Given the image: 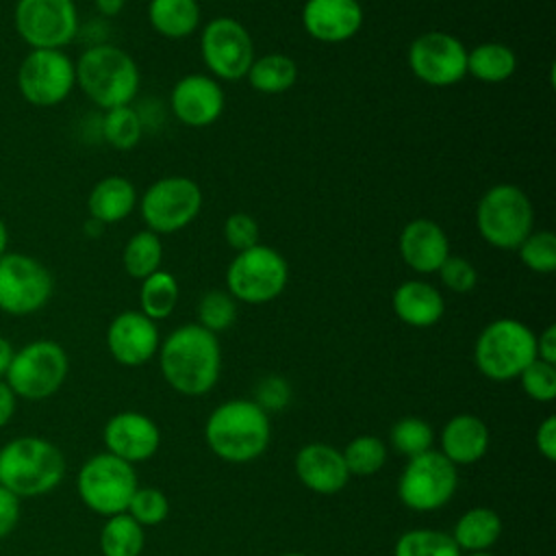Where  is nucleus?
Masks as SVG:
<instances>
[{"instance_id": "nucleus-1", "label": "nucleus", "mask_w": 556, "mask_h": 556, "mask_svg": "<svg viewBox=\"0 0 556 556\" xmlns=\"http://www.w3.org/2000/svg\"><path fill=\"white\" fill-rule=\"evenodd\" d=\"M163 380L180 395H206L222 374V345L217 334L200 324H185L172 330L159 345Z\"/></svg>"}, {"instance_id": "nucleus-2", "label": "nucleus", "mask_w": 556, "mask_h": 556, "mask_svg": "<svg viewBox=\"0 0 556 556\" xmlns=\"http://www.w3.org/2000/svg\"><path fill=\"white\" fill-rule=\"evenodd\" d=\"M204 441L219 460L245 465L267 452L271 441V419L254 400L232 397L208 413L204 421Z\"/></svg>"}, {"instance_id": "nucleus-3", "label": "nucleus", "mask_w": 556, "mask_h": 556, "mask_svg": "<svg viewBox=\"0 0 556 556\" xmlns=\"http://www.w3.org/2000/svg\"><path fill=\"white\" fill-rule=\"evenodd\" d=\"M65 471L67 460L61 447L39 434H20L0 447V486L20 500L52 493Z\"/></svg>"}, {"instance_id": "nucleus-4", "label": "nucleus", "mask_w": 556, "mask_h": 556, "mask_svg": "<svg viewBox=\"0 0 556 556\" xmlns=\"http://www.w3.org/2000/svg\"><path fill=\"white\" fill-rule=\"evenodd\" d=\"M74 67L80 91L104 111L126 106L139 93V67L117 46L93 43L78 56Z\"/></svg>"}, {"instance_id": "nucleus-5", "label": "nucleus", "mask_w": 556, "mask_h": 556, "mask_svg": "<svg viewBox=\"0 0 556 556\" xmlns=\"http://www.w3.org/2000/svg\"><path fill=\"white\" fill-rule=\"evenodd\" d=\"M534 358L536 334L515 317L489 321L473 345V363L478 371L493 382L515 380Z\"/></svg>"}, {"instance_id": "nucleus-6", "label": "nucleus", "mask_w": 556, "mask_h": 556, "mask_svg": "<svg viewBox=\"0 0 556 556\" xmlns=\"http://www.w3.org/2000/svg\"><path fill=\"white\" fill-rule=\"evenodd\" d=\"M476 228L489 245L517 250L534 230V208L530 198L517 185H493L482 193L476 206Z\"/></svg>"}, {"instance_id": "nucleus-7", "label": "nucleus", "mask_w": 556, "mask_h": 556, "mask_svg": "<svg viewBox=\"0 0 556 556\" xmlns=\"http://www.w3.org/2000/svg\"><path fill=\"white\" fill-rule=\"evenodd\" d=\"M67 371L65 348L52 339H35L15 350L4 382L17 400L43 402L63 387Z\"/></svg>"}, {"instance_id": "nucleus-8", "label": "nucleus", "mask_w": 556, "mask_h": 556, "mask_svg": "<svg viewBox=\"0 0 556 556\" xmlns=\"http://www.w3.org/2000/svg\"><path fill=\"white\" fill-rule=\"evenodd\" d=\"M137 486L139 478L135 465L109 452L89 456L76 473V493L80 502L104 519L126 513Z\"/></svg>"}, {"instance_id": "nucleus-9", "label": "nucleus", "mask_w": 556, "mask_h": 556, "mask_svg": "<svg viewBox=\"0 0 556 556\" xmlns=\"http://www.w3.org/2000/svg\"><path fill=\"white\" fill-rule=\"evenodd\" d=\"M289 280V265L285 256L265 243H256L237 252L226 269L228 293L237 302L265 304L276 300Z\"/></svg>"}, {"instance_id": "nucleus-10", "label": "nucleus", "mask_w": 556, "mask_h": 556, "mask_svg": "<svg viewBox=\"0 0 556 556\" xmlns=\"http://www.w3.org/2000/svg\"><path fill=\"white\" fill-rule=\"evenodd\" d=\"M458 489V467L439 450L408 458L397 478L400 502L415 513H434L452 502Z\"/></svg>"}, {"instance_id": "nucleus-11", "label": "nucleus", "mask_w": 556, "mask_h": 556, "mask_svg": "<svg viewBox=\"0 0 556 556\" xmlns=\"http://www.w3.org/2000/svg\"><path fill=\"white\" fill-rule=\"evenodd\" d=\"M54 293L50 269L35 256L24 252H7L0 256V311L24 317L41 311Z\"/></svg>"}, {"instance_id": "nucleus-12", "label": "nucleus", "mask_w": 556, "mask_h": 556, "mask_svg": "<svg viewBox=\"0 0 556 556\" xmlns=\"http://www.w3.org/2000/svg\"><path fill=\"white\" fill-rule=\"evenodd\" d=\"M202 208V189L189 176H165L154 180L139 200L148 230L169 235L189 226Z\"/></svg>"}, {"instance_id": "nucleus-13", "label": "nucleus", "mask_w": 556, "mask_h": 556, "mask_svg": "<svg viewBox=\"0 0 556 556\" xmlns=\"http://www.w3.org/2000/svg\"><path fill=\"white\" fill-rule=\"evenodd\" d=\"M17 91L33 106H56L76 87L74 61L54 48L30 50L17 67Z\"/></svg>"}, {"instance_id": "nucleus-14", "label": "nucleus", "mask_w": 556, "mask_h": 556, "mask_svg": "<svg viewBox=\"0 0 556 556\" xmlns=\"http://www.w3.org/2000/svg\"><path fill=\"white\" fill-rule=\"evenodd\" d=\"M13 24L30 50H63L78 33V9L74 0H17Z\"/></svg>"}, {"instance_id": "nucleus-15", "label": "nucleus", "mask_w": 556, "mask_h": 556, "mask_svg": "<svg viewBox=\"0 0 556 556\" xmlns=\"http://www.w3.org/2000/svg\"><path fill=\"white\" fill-rule=\"evenodd\" d=\"M200 54L213 78L241 80L254 61V41L248 28L235 17H215L204 24Z\"/></svg>"}, {"instance_id": "nucleus-16", "label": "nucleus", "mask_w": 556, "mask_h": 556, "mask_svg": "<svg viewBox=\"0 0 556 556\" xmlns=\"http://www.w3.org/2000/svg\"><path fill=\"white\" fill-rule=\"evenodd\" d=\"M408 67L430 87H450L467 76V48L445 30H430L410 41Z\"/></svg>"}, {"instance_id": "nucleus-17", "label": "nucleus", "mask_w": 556, "mask_h": 556, "mask_svg": "<svg viewBox=\"0 0 556 556\" xmlns=\"http://www.w3.org/2000/svg\"><path fill=\"white\" fill-rule=\"evenodd\" d=\"M104 452L135 465L150 460L161 447V428L139 410H119L102 428Z\"/></svg>"}, {"instance_id": "nucleus-18", "label": "nucleus", "mask_w": 556, "mask_h": 556, "mask_svg": "<svg viewBox=\"0 0 556 556\" xmlns=\"http://www.w3.org/2000/svg\"><path fill=\"white\" fill-rule=\"evenodd\" d=\"M104 341L115 363L122 367H141L156 356L161 334L156 321L141 311H122L109 321Z\"/></svg>"}, {"instance_id": "nucleus-19", "label": "nucleus", "mask_w": 556, "mask_h": 556, "mask_svg": "<svg viewBox=\"0 0 556 556\" xmlns=\"http://www.w3.org/2000/svg\"><path fill=\"white\" fill-rule=\"evenodd\" d=\"M169 104L185 126L204 128L219 119L226 106V96L213 76L187 74L172 87Z\"/></svg>"}, {"instance_id": "nucleus-20", "label": "nucleus", "mask_w": 556, "mask_h": 556, "mask_svg": "<svg viewBox=\"0 0 556 556\" xmlns=\"http://www.w3.org/2000/svg\"><path fill=\"white\" fill-rule=\"evenodd\" d=\"M293 469L302 486L317 495L341 493L352 478L341 450L321 441H311L302 445L295 452Z\"/></svg>"}, {"instance_id": "nucleus-21", "label": "nucleus", "mask_w": 556, "mask_h": 556, "mask_svg": "<svg viewBox=\"0 0 556 556\" xmlns=\"http://www.w3.org/2000/svg\"><path fill=\"white\" fill-rule=\"evenodd\" d=\"M365 13L358 0H306L302 7L304 30L321 43L352 39L363 26Z\"/></svg>"}, {"instance_id": "nucleus-22", "label": "nucleus", "mask_w": 556, "mask_h": 556, "mask_svg": "<svg viewBox=\"0 0 556 556\" xmlns=\"http://www.w3.org/2000/svg\"><path fill=\"white\" fill-rule=\"evenodd\" d=\"M402 261L417 274H434L450 256V239L445 230L428 219H410L397 239Z\"/></svg>"}, {"instance_id": "nucleus-23", "label": "nucleus", "mask_w": 556, "mask_h": 556, "mask_svg": "<svg viewBox=\"0 0 556 556\" xmlns=\"http://www.w3.org/2000/svg\"><path fill=\"white\" fill-rule=\"evenodd\" d=\"M491 432L482 417L458 413L450 417L439 432V452L456 467L473 465L489 452Z\"/></svg>"}, {"instance_id": "nucleus-24", "label": "nucleus", "mask_w": 556, "mask_h": 556, "mask_svg": "<svg viewBox=\"0 0 556 556\" xmlns=\"http://www.w3.org/2000/svg\"><path fill=\"white\" fill-rule=\"evenodd\" d=\"M395 317L410 328H430L445 313L441 291L426 280H404L391 295Z\"/></svg>"}, {"instance_id": "nucleus-25", "label": "nucleus", "mask_w": 556, "mask_h": 556, "mask_svg": "<svg viewBox=\"0 0 556 556\" xmlns=\"http://www.w3.org/2000/svg\"><path fill=\"white\" fill-rule=\"evenodd\" d=\"M137 206V189L124 176H104L100 178L87 198L89 217L100 224H117L126 219Z\"/></svg>"}, {"instance_id": "nucleus-26", "label": "nucleus", "mask_w": 556, "mask_h": 556, "mask_svg": "<svg viewBox=\"0 0 556 556\" xmlns=\"http://www.w3.org/2000/svg\"><path fill=\"white\" fill-rule=\"evenodd\" d=\"M504 530L502 517L489 506L467 508L454 523L450 532L454 543L463 554L473 552H491V547L500 541Z\"/></svg>"}, {"instance_id": "nucleus-27", "label": "nucleus", "mask_w": 556, "mask_h": 556, "mask_svg": "<svg viewBox=\"0 0 556 556\" xmlns=\"http://www.w3.org/2000/svg\"><path fill=\"white\" fill-rule=\"evenodd\" d=\"M148 22L167 39H185L200 26V4L198 0H150Z\"/></svg>"}, {"instance_id": "nucleus-28", "label": "nucleus", "mask_w": 556, "mask_h": 556, "mask_svg": "<svg viewBox=\"0 0 556 556\" xmlns=\"http://www.w3.org/2000/svg\"><path fill=\"white\" fill-rule=\"evenodd\" d=\"M517 70L515 52L500 41H484L467 50V74L480 83H504Z\"/></svg>"}, {"instance_id": "nucleus-29", "label": "nucleus", "mask_w": 556, "mask_h": 556, "mask_svg": "<svg viewBox=\"0 0 556 556\" xmlns=\"http://www.w3.org/2000/svg\"><path fill=\"white\" fill-rule=\"evenodd\" d=\"M245 78L250 87L258 93H282L295 85L298 65L289 54L269 52L263 56H254Z\"/></svg>"}, {"instance_id": "nucleus-30", "label": "nucleus", "mask_w": 556, "mask_h": 556, "mask_svg": "<svg viewBox=\"0 0 556 556\" xmlns=\"http://www.w3.org/2000/svg\"><path fill=\"white\" fill-rule=\"evenodd\" d=\"M98 545L102 556H141L146 547V528L128 513L106 517L100 528Z\"/></svg>"}, {"instance_id": "nucleus-31", "label": "nucleus", "mask_w": 556, "mask_h": 556, "mask_svg": "<svg viewBox=\"0 0 556 556\" xmlns=\"http://www.w3.org/2000/svg\"><path fill=\"white\" fill-rule=\"evenodd\" d=\"M178 304V282L176 278L165 271L156 269L148 278L141 280L139 287V311L150 317L152 321L167 319Z\"/></svg>"}, {"instance_id": "nucleus-32", "label": "nucleus", "mask_w": 556, "mask_h": 556, "mask_svg": "<svg viewBox=\"0 0 556 556\" xmlns=\"http://www.w3.org/2000/svg\"><path fill=\"white\" fill-rule=\"evenodd\" d=\"M161 261H163L161 237L148 228L135 232L122 250V265L126 274L139 280L161 269Z\"/></svg>"}, {"instance_id": "nucleus-33", "label": "nucleus", "mask_w": 556, "mask_h": 556, "mask_svg": "<svg viewBox=\"0 0 556 556\" xmlns=\"http://www.w3.org/2000/svg\"><path fill=\"white\" fill-rule=\"evenodd\" d=\"M393 556H463V552L445 530L413 528L397 536Z\"/></svg>"}, {"instance_id": "nucleus-34", "label": "nucleus", "mask_w": 556, "mask_h": 556, "mask_svg": "<svg viewBox=\"0 0 556 556\" xmlns=\"http://www.w3.org/2000/svg\"><path fill=\"white\" fill-rule=\"evenodd\" d=\"M350 476H376L389 458L387 443L376 434H358L341 450Z\"/></svg>"}, {"instance_id": "nucleus-35", "label": "nucleus", "mask_w": 556, "mask_h": 556, "mask_svg": "<svg viewBox=\"0 0 556 556\" xmlns=\"http://www.w3.org/2000/svg\"><path fill=\"white\" fill-rule=\"evenodd\" d=\"M389 445L395 454L408 460L428 450H434V430L426 419L408 415L391 426Z\"/></svg>"}, {"instance_id": "nucleus-36", "label": "nucleus", "mask_w": 556, "mask_h": 556, "mask_svg": "<svg viewBox=\"0 0 556 556\" xmlns=\"http://www.w3.org/2000/svg\"><path fill=\"white\" fill-rule=\"evenodd\" d=\"M143 132L141 115L130 106L109 109L102 117V137L115 150H132Z\"/></svg>"}, {"instance_id": "nucleus-37", "label": "nucleus", "mask_w": 556, "mask_h": 556, "mask_svg": "<svg viewBox=\"0 0 556 556\" xmlns=\"http://www.w3.org/2000/svg\"><path fill=\"white\" fill-rule=\"evenodd\" d=\"M237 319V300L222 289L206 291L198 302V324L217 334L228 330Z\"/></svg>"}, {"instance_id": "nucleus-38", "label": "nucleus", "mask_w": 556, "mask_h": 556, "mask_svg": "<svg viewBox=\"0 0 556 556\" xmlns=\"http://www.w3.org/2000/svg\"><path fill=\"white\" fill-rule=\"evenodd\" d=\"M517 252L530 271L552 274L556 269V235L552 230H532Z\"/></svg>"}, {"instance_id": "nucleus-39", "label": "nucleus", "mask_w": 556, "mask_h": 556, "mask_svg": "<svg viewBox=\"0 0 556 556\" xmlns=\"http://www.w3.org/2000/svg\"><path fill=\"white\" fill-rule=\"evenodd\" d=\"M126 513L143 528L159 526L169 515V500L167 495L156 486H137L132 493Z\"/></svg>"}, {"instance_id": "nucleus-40", "label": "nucleus", "mask_w": 556, "mask_h": 556, "mask_svg": "<svg viewBox=\"0 0 556 556\" xmlns=\"http://www.w3.org/2000/svg\"><path fill=\"white\" fill-rule=\"evenodd\" d=\"M523 393L541 404H549L556 397V365L534 358L519 376H517Z\"/></svg>"}, {"instance_id": "nucleus-41", "label": "nucleus", "mask_w": 556, "mask_h": 556, "mask_svg": "<svg viewBox=\"0 0 556 556\" xmlns=\"http://www.w3.org/2000/svg\"><path fill=\"white\" fill-rule=\"evenodd\" d=\"M291 384L287 378L278 376V374H269L265 378L258 380L256 389H254V402L269 415L276 410L287 408V404L291 402Z\"/></svg>"}, {"instance_id": "nucleus-42", "label": "nucleus", "mask_w": 556, "mask_h": 556, "mask_svg": "<svg viewBox=\"0 0 556 556\" xmlns=\"http://www.w3.org/2000/svg\"><path fill=\"white\" fill-rule=\"evenodd\" d=\"M441 282L454 293H469L478 282L476 267L463 256H447L439 267Z\"/></svg>"}, {"instance_id": "nucleus-43", "label": "nucleus", "mask_w": 556, "mask_h": 556, "mask_svg": "<svg viewBox=\"0 0 556 556\" xmlns=\"http://www.w3.org/2000/svg\"><path fill=\"white\" fill-rule=\"evenodd\" d=\"M224 239L235 252L258 243V224L250 213H232L224 222Z\"/></svg>"}, {"instance_id": "nucleus-44", "label": "nucleus", "mask_w": 556, "mask_h": 556, "mask_svg": "<svg viewBox=\"0 0 556 556\" xmlns=\"http://www.w3.org/2000/svg\"><path fill=\"white\" fill-rule=\"evenodd\" d=\"M22 517V500L0 486V541L9 539Z\"/></svg>"}, {"instance_id": "nucleus-45", "label": "nucleus", "mask_w": 556, "mask_h": 556, "mask_svg": "<svg viewBox=\"0 0 556 556\" xmlns=\"http://www.w3.org/2000/svg\"><path fill=\"white\" fill-rule=\"evenodd\" d=\"M534 445L545 460H556V417L547 415L534 432Z\"/></svg>"}, {"instance_id": "nucleus-46", "label": "nucleus", "mask_w": 556, "mask_h": 556, "mask_svg": "<svg viewBox=\"0 0 556 556\" xmlns=\"http://www.w3.org/2000/svg\"><path fill=\"white\" fill-rule=\"evenodd\" d=\"M536 358L556 365V326L549 324L541 334H536Z\"/></svg>"}, {"instance_id": "nucleus-47", "label": "nucleus", "mask_w": 556, "mask_h": 556, "mask_svg": "<svg viewBox=\"0 0 556 556\" xmlns=\"http://www.w3.org/2000/svg\"><path fill=\"white\" fill-rule=\"evenodd\" d=\"M15 408H17V397L2 378L0 380V430L11 424V419L15 415Z\"/></svg>"}, {"instance_id": "nucleus-48", "label": "nucleus", "mask_w": 556, "mask_h": 556, "mask_svg": "<svg viewBox=\"0 0 556 556\" xmlns=\"http://www.w3.org/2000/svg\"><path fill=\"white\" fill-rule=\"evenodd\" d=\"M13 354H15L13 343H11L7 337L0 334V380L7 376L9 365H11V361H13Z\"/></svg>"}, {"instance_id": "nucleus-49", "label": "nucleus", "mask_w": 556, "mask_h": 556, "mask_svg": "<svg viewBox=\"0 0 556 556\" xmlns=\"http://www.w3.org/2000/svg\"><path fill=\"white\" fill-rule=\"evenodd\" d=\"M93 4H96V9H98L100 15L113 17V15H117V13L124 9L126 0H93Z\"/></svg>"}, {"instance_id": "nucleus-50", "label": "nucleus", "mask_w": 556, "mask_h": 556, "mask_svg": "<svg viewBox=\"0 0 556 556\" xmlns=\"http://www.w3.org/2000/svg\"><path fill=\"white\" fill-rule=\"evenodd\" d=\"M9 252V226L0 217V256Z\"/></svg>"}, {"instance_id": "nucleus-51", "label": "nucleus", "mask_w": 556, "mask_h": 556, "mask_svg": "<svg viewBox=\"0 0 556 556\" xmlns=\"http://www.w3.org/2000/svg\"><path fill=\"white\" fill-rule=\"evenodd\" d=\"M102 228H104V224H100V222L93 219V217H89L87 224H85V232H87L89 237H98V235L102 232Z\"/></svg>"}, {"instance_id": "nucleus-52", "label": "nucleus", "mask_w": 556, "mask_h": 556, "mask_svg": "<svg viewBox=\"0 0 556 556\" xmlns=\"http://www.w3.org/2000/svg\"><path fill=\"white\" fill-rule=\"evenodd\" d=\"M463 556H495L493 552H473V554H463Z\"/></svg>"}, {"instance_id": "nucleus-53", "label": "nucleus", "mask_w": 556, "mask_h": 556, "mask_svg": "<svg viewBox=\"0 0 556 556\" xmlns=\"http://www.w3.org/2000/svg\"><path fill=\"white\" fill-rule=\"evenodd\" d=\"M278 556H308L304 552H285V554H278Z\"/></svg>"}]
</instances>
